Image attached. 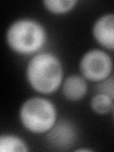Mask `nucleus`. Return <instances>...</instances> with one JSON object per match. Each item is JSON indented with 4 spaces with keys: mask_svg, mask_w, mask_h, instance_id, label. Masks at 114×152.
Instances as JSON below:
<instances>
[{
    "mask_svg": "<svg viewBox=\"0 0 114 152\" xmlns=\"http://www.w3.org/2000/svg\"><path fill=\"white\" fill-rule=\"evenodd\" d=\"M23 126L32 133L50 131L55 125L57 111L53 103L42 97H31L23 103L19 110Z\"/></svg>",
    "mask_w": 114,
    "mask_h": 152,
    "instance_id": "nucleus-3",
    "label": "nucleus"
},
{
    "mask_svg": "<svg viewBox=\"0 0 114 152\" xmlns=\"http://www.w3.org/2000/svg\"><path fill=\"white\" fill-rule=\"evenodd\" d=\"M92 34L101 46L114 50V13L99 17L92 27Z\"/></svg>",
    "mask_w": 114,
    "mask_h": 152,
    "instance_id": "nucleus-5",
    "label": "nucleus"
},
{
    "mask_svg": "<svg viewBox=\"0 0 114 152\" xmlns=\"http://www.w3.org/2000/svg\"><path fill=\"white\" fill-rule=\"evenodd\" d=\"M76 151H91V149H87V148H79V149H76Z\"/></svg>",
    "mask_w": 114,
    "mask_h": 152,
    "instance_id": "nucleus-10",
    "label": "nucleus"
},
{
    "mask_svg": "<svg viewBox=\"0 0 114 152\" xmlns=\"http://www.w3.org/2000/svg\"><path fill=\"white\" fill-rule=\"evenodd\" d=\"M112 59L106 51L91 50L86 52L80 61V71L84 78L92 82L107 79L112 70Z\"/></svg>",
    "mask_w": 114,
    "mask_h": 152,
    "instance_id": "nucleus-4",
    "label": "nucleus"
},
{
    "mask_svg": "<svg viewBox=\"0 0 114 152\" xmlns=\"http://www.w3.org/2000/svg\"><path fill=\"white\" fill-rule=\"evenodd\" d=\"M6 40L10 49L14 52L28 55L42 49L47 40V32L38 21L21 18L8 28Z\"/></svg>",
    "mask_w": 114,
    "mask_h": 152,
    "instance_id": "nucleus-2",
    "label": "nucleus"
},
{
    "mask_svg": "<svg viewBox=\"0 0 114 152\" xmlns=\"http://www.w3.org/2000/svg\"><path fill=\"white\" fill-rule=\"evenodd\" d=\"M113 106L112 98L106 93H98L90 100V107L99 115L109 113L113 109Z\"/></svg>",
    "mask_w": 114,
    "mask_h": 152,
    "instance_id": "nucleus-8",
    "label": "nucleus"
},
{
    "mask_svg": "<svg viewBox=\"0 0 114 152\" xmlns=\"http://www.w3.org/2000/svg\"><path fill=\"white\" fill-rule=\"evenodd\" d=\"M112 111H113V116H114V106H113V109H112Z\"/></svg>",
    "mask_w": 114,
    "mask_h": 152,
    "instance_id": "nucleus-11",
    "label": "nucleus"
},
{
    "mask_svg": "<svg viewBox=\"0 0 114 152\" xmlns=\"http://www.w3.org/2000/svg\"><path fill=\"white\" fill-rule=\"evenodd\" d=\"M1 152H27L28 148L21 138L13 134H2L0 137Z\"/></svg>",
    "mask_w": 114,
    "mask_h": 152,
    "instance_id": "nucleus-7",
    "label": "nucleus"
},
{
    "mask_svg": "<svg viewBox=\"0 0 114 152\" xmlns=\"http://www.w3.org/2000/svg\"><path fill=\"white\" fill-rule=\"evenodd\" d=\"M77 4L76 0H45L43 5L51 13L63 14L70 12Z\"/></svg>",
    "mask_w": 114,
    "mask_h": 152,
    "instance_id": "nucleus-9",
    "label": "nucleus"
},
{
    "mask_svg": "<svg viewBox=\"0 0 114 152\" xmlns=\"http://www.w3.org/2000/svg\"><path fill=\"white\" fill-rule=\"evenodd\" d=\"M63 66L59 58L50 52L34 55L26 69L28 83L35 91L51 94L60 88L63 82Z\"/></svg>",
    "mask_w": 114,
    "mask_h": 152,
    "instance_id": "nucleus-1",
    "label": "nucleus"
},
{
    "mask_svg": "<svg viewBox=\"0 0 114 152\" xmlns=\"http://www.w3.org/2000/svg\"><path fill=\"white\" fill-rule=\"evenodd\" d=\"M88 91V84L79 75H70L66 78L62 87V92L69 101H79Z\"/></svg>",
    "mask_w": 114,
    "mask_h": 152,
    "instance_id": "nucleus-6",
    "label": "nucleus"
}]
</instances>
